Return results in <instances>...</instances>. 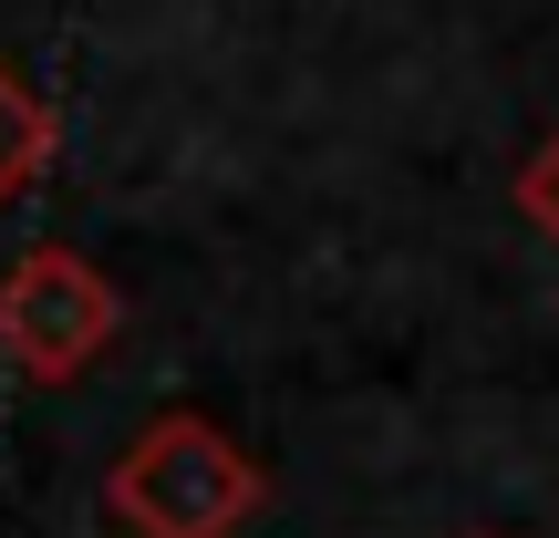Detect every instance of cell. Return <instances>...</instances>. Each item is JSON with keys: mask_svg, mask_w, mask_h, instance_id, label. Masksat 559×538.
I'll use <instances>...</instances> for the list:
<instances>
[{"mask_svg": "<svg viewBox=\"0 0 559 538\" xmlns=\"http://www.w3.org/2000/svg\"><path fill=\"white\" fill-rule=\"evenodd\" d=\"M249 498H260L249 456L218 435V425H198V415L145 425V445L115 466V507L145 538H228L249 518Z\"/></svg>", "mask_w": 559, "mask_h": 538, "instance_id": "1", "label": "cell"}, {"mask_svg": "<svg viewBox=\"0 0 559 538\" xmlns=\"http://www.w3.org/2000/svg\"><path fill=\"white\" fill-rule=\"evenodd\" d=\"M124 300L104 290V270H83L73 249H32L11 279H0V352L32 383H73L83 362L115 342Z\"/></svg>", "mask_w": 559, "mask_h": 538, "instance_id": "2", "label": "cell"}, {"mask_svg": "<svg viewBox=\"0 0 559 538\" xmlns=\"http://www.w3.org/2000/svg\"><path fill=\"white\" fill-rule=\"evenodd\" d=\"M519 218H528V228H549V239H559V135H549L539 156L519 166Z\"/></svg>", "mask_w": 559, "mask_h": 538, "instance_id": "4", "label": "cell"}, {"mask_svg": "<svg viewBox=\"0 0 559 538\" xmlns=\"http://www.w3.org/2000/svg\"><path fill=\"white\" fill-rule=\"evenodd\" d=\"M32 166H41V115H32V94H11V83H0V198H11Z\"/></svg>", "mask_w": 559, "mask_h": 538, "instance_id": "3", "label": "cell"}]
</instances>
